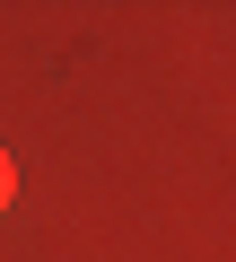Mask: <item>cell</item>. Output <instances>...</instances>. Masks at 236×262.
<instances>
[{"label": "cell", "instance_id": "obj_1", "mask_svg": "<svg viewBox=\"0 0 236 262\" xmlns=\"http://www.w3.org/2000/svg\"><path fill=\"white\" fill-rule=\"evenodd\" d=\"M9 192H18V175H9V149H0V210H9Z\"/></svg>", "mask_w": 236, "mask_h": 262}]
</instances>
